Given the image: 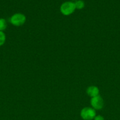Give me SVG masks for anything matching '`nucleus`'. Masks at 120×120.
<instances>
[{
	"label": "nucleus",
	"instance_id": "obj_1",
	"mask_svg": "<svg viewBox=\"0 0 120 120\" xmlns=\"http://www.w3.org/2000/svg\"><path fill=\"white\" fill-rule=\"evenodd\" d=\"M75 3L71 1H67L64 2L60 7V11L65 16H68L72 14L75 11Z\"/></svg>",
	"mask_w": 120,
	"mask_h": 120
},
{
	"label": "nucleus",
	"instance_id": "obj_2",
	"mask_svg": "<svg viewBox=\"0 0 120 120\" xmlns=\"http://www.w3.org/2000/svg\"><path fill=\"white\" fill-rule=\"evenodd\" d=\"M10 23L15 26H22L26 22V16L21 13H16L10 18Z\"/></svg>",
	"mask_w": 120,
	"mask_h": 120
},
{
	"label": "nucleus",
	"instance_id": "obj_3",
	"mask_svg": "<svg viewBox=\"0 0 120 120\" xmlns=\"http://www.w3.org/2000/svg\"><path fill=\"white\" fill-rule=\"evenodd\" d=\"M80 116L84 120H92L96 116L95 110L92 107H85L81 110Z\"/></svg>",
	"mask_w": 120,
	"mask_h": 120
},
{
	"label": "nucleus",
	"instance_id": "obj_4",
	"mask_svg": "<svg viewBox=\"0 0 120 120\" xmlns=\"http://www.w3.org/2000/svg\"><path fill=\"white\" fill-rule=\"evenodd\" d=\"M90 103L92 108H93L94 110H101L104 105V101L103 98L100 95L92 97Z\"/></svg>",
	"mask_w": 120,
	"mask_h": 120
},
{
	"label": "nucleus",
	"instance_id": "obj_5",
	"mask_svg": "<svg viewBox=\"0 0 120 120\" xmlns=\"http://www.w3.org/2000/svg\"><path fill=\"white\" fill-rule=\"evenodd\" d=\"M99 93H100V90L96 86H91L87 88V94L91 98L96 96H98Z\"/></svg>",
	"mask_w": 120,
	"mask_h": 120
},
{
	"label": "nucleus",
	"instance_id": "obj_6",
	"mask_svg": "<svg viewBox=\"0 0 120 120\" xmlns=\"http://www.w3.org/2000/svg\"><path fill=\"white\" fill-rule=\"evenodd\" d=\"M7 23L5 19L0 18V31H2L7 29Z\"/></svg>",
	"mask_w": 120,
	"mask_h": 120
},
{
	"label": "nucleus",
	"instance_id": "obj_7",
	"mask_svg": "<svg viewBox=\"0 0 120 120\" xmlns=\"http://www.w3.org/2000/svg\"><path fill=\"white\" fill-rule=\"evenodd\" d=\"M74 3H75L76 9H82L85 7V3L82 0H78V1H75Z\"/></svg>",
	"mask_w": 120,
	"mask_h": 120
},
{
	"label": "nucleus",
	"instance_id": "obj_8",
	"mask_svg": "<svg viewBox=\"0 0 120 120\" xmlns=\"http://www.w3.org/2000/svg\"><path fill=\"white\" fill-rule=\"evenodd\" d=\"M6 41V35L4 32L0 31V47L2 46L5 43Z\"/></svg>",
	"mask_w": 120,
	"mask_h": 120
},
{
	"label": "nucleus",
	"instance_id": "obj_9",
	"mask_svg": "<svg viewBox=\"0 0 120 120\" xmlns=\"http://www.w3.org/2000/svg\"><path fill=\"white\" fill-rule=\"evenodd\" d=\"M94 120H105L104 118L102 117V116H100V115H98L95 117V118H94Z\"/></svg>",
	"mask_w": 120,
	"mask_h": 120
},
{
	"label": "nucleus",
	"instance_id": "obj_10",
	"mask_svg": "<svg viewBox=\"0 0 120 120\" xmlns=\"http://www.w3.org/2000/svg\"><path fill=\"white\" fill-rule=\"evenodd\" d=\"M72 1H78V0H72Z\"/></svg>",
	"mask_w": 120,
	"mask_h": 120
}]
</instances>
